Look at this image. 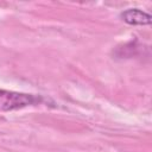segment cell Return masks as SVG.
<instances>
[{
	"mask_svg": "<svg viewBox=\"0 0 152 152\" xmlns=\"http://www.w3.org/2000/svg\"><path fill=\"white\" fill-rule=\"evenodd\" d=\"M43 101L42 96L0 89V112L21 109L28 106L39 104Z\"/></svg>",
	"mask_w": 152,
	"mask_h": 152,
	"instance_id": "cell-1",
	"label": "cell"
},
{
	"mask_svg": "<svg viewBox=\"0 0 152 152\" xmlns=\"http://www.w3.org/2000/svg\"><path fill=\"white\" fill-rule=\"evenodd\" d=\"M121 18L129 25H150L152 21V17L139 10V8H129L121 13Z\"/></svg>",
	"mask_w": 152,
	"mask_h": 152,
	"instance_id": "cell-2",
	"label": "cell"
}]
</instances>
